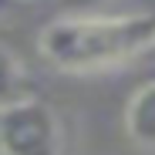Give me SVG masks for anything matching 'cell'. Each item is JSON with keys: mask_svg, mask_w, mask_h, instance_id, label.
I'll return each instance as SVG.
<instances>
[{"mask_svg": "<svg viewBox=\"0 0 155 155\" xmlns=\"http://www.w3.org/2000/svg\"><path fill=\"white\" fill-rule=\"evenodd\" d=\"M7 4H10V0H0V10H4V7H7Z\"/></svg>", "mask_w": 155, "mask_h": 155, "instance_id": "obj_7", "label": "cell"}, {"mask_svg": "<svg viewBox=\"0 0 155 155\" xmlns=\"http://www.w3.org/2000/svg\"><path fill=\"white\" fill-rule=\"evenodd\" d=\"M125 132L138 148H155V81L142 84L125 108Z\"/></svg>", "mask_w": 155, "mask_h": 155, "instance_id": "obj_3", "label": "cell"}, {"mask_svg": "<svg viewBox=\"0 0 155 155\" xmlns=\"http://www.w3.org/2000/svg\"><path fill=\"white\" fill-rule=\"evenodd\" d=\"M41 58L64 74H94L148 54L155 14H68L41 31Z\"/></svg>", "mask_w": 155, "mask_h": 155, "instance_id": "obj_1", "label": "cell"}, {"mask_svg": "<svg viewBox=\"0 0 155 155\" xmlns=\"http://www.w3.org/2000/svg\"><path fill=\"white\" fill-rule=\"evenodd\" d=\"M145 58H152V61H155V44H152V47H148V54H145Z\"/></svg>", "mask_w": 155, "mask_h": 155, "instance_id": "obj_6", "label": "cell"}, {"mask_svg": "<svg viewBox=\"0 0 155 155\" xmlns=\"http://www.w3.org/2000/svg\"><path fill=\"white\" fill-rule=\"evenodd\" d=\"M64 4V10H71V14H91L98 4H105V0H61Z\"/></svg>", "mask_w": 155, "mask_h": 155, "instance_id": "obj_5", "label": "cell"}, {"mask_svg": "<svg viewBox=\"0 0 155 155\" xmlns=\"http://www.w3.org/2000/svg\"><path fill=\"white\" fill-rule=\"evenodd\" d=\"M0 155H64V125L58 111L34 94L4 105Z\"/></svg>", "mask_w": 155, "mask_h": 155, "instance_id": "obj_2", "label": "cell"}, {"mask_svg": "<svg viewBox=\"0 0 155 155\" xmlns=\"http://www.w3.org/2000/svg\"><path fill=\"white\" fill-rule=\"evenodd\" d=\"M17 98H27V74H24V64L17 61V54H10L0 44V108Z\"/></svg>", "mask_w": 155, "mask_h": 155, "instance_id": "obj_4", "label": "cell"}]
</instances>
